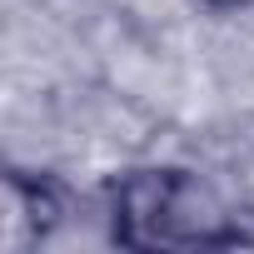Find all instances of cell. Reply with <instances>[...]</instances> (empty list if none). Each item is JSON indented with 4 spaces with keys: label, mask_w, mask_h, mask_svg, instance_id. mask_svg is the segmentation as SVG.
<instances>
[{
    "label": "cell",
    "mask_w": 254,
    "mask_h": 254,
    "mask_svg": "<svg viewBox=\"0 0 254 254\" xmlns=\"http://www.w3.org/2000/svg\"><path fill=\"white\" fill-rule=\"evenodd\" d=\"M60 219H65V190L50 175L5 170V180H0V249L25 254L45 244L60 229Z\"/></svg>",
    "instance_id": "cell-2"
},
{
    "label": "cell",
    "mask_w": 254,
    "mask_h": 254,
    "mask_svg": "<svg viewBox=\"0 0 254 254\" xmlns=\"http://www.w3.org/2000/svg\"><path fill=\"white\" fill-rule=\"evenodd\" d=\"M209 10H254V0H199Z\"/></svg>",
    "instance_id": "cell-3"
},
{
    "label": "cell",
    "mask_w": 254,
    "mask_h": 254,
    "mask_svg": "<svg viewBox=\"0 0 254 254\" xmlns=\"http://www.w3.org/2000/svg\"><path fill=\"white\" fill-rule=\"evenodd\" d=\"M110 239L135 254L239 249L254 234L190 165H135L110 185Z\"/></svg>",
    "instance_id": "cell-1"
}]
</instances>
